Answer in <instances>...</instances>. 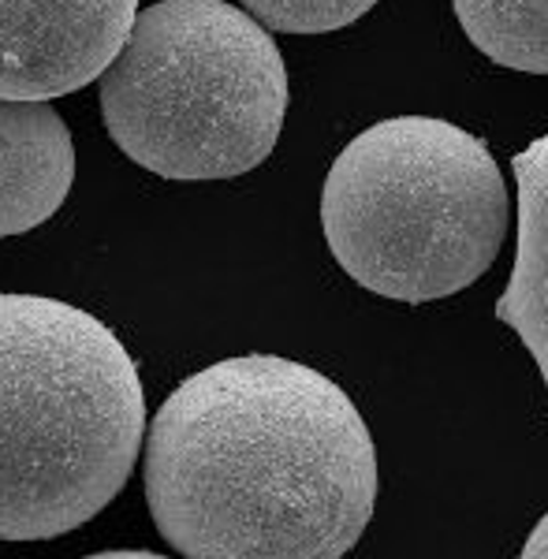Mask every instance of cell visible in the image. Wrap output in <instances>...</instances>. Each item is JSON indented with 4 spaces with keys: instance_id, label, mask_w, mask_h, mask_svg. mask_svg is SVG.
<instances>
[{
    "instance_id": "1",
    "label": "cell",
    "mask_w": 548,
    "mask_h": 559,
    "mask_svg": "<svg viewBox=\"0 0 548 559\" xmlns=\"http://www.w3.org/2000/svg\"><path fill=\"white\" fill-rule=\"evenodd\" d=\"M157 534L191 559H336L377 503V448L336 381L281 355L187 377L146 440Z\"/></svg>"
},
{
    "instance_id": "2",
    "label": "cell",
    "mask_w": 548,
    "mask_h": 559,
    "mask_svg": "<svg viewBox=\"0 0 548 559\" xmlns=\"http://www.w3.org/2000/svg\"><path fill=\"white\" fill-rule=\"evenodd\" d=\"M146 400L128 347L94 313L0 295V540L86 526L128 485Z\"/></svg>"
},
{
    "instance_id": "3",
    "label": "cell",
    "mask_w": 548,
    "mask_h": 559,
    "mask_svg": "<svg viewBox=\"0 0 548 559\" xmlns=\"http://www.w3.org/2000/svg\"><path fill=\"white\" fill-rule=\"evenodd\" d=\"M508 187L489 146L437 116L366 128L332 160L321 228L355 284L421 306L489 273L508 236Z\"/></svg>"
},
{
    "instance_id": "4",
    "label": "cell",
    "mask_w": 548,
    "mask_h": 559,
    "mask_svg": "<svg viewBox=\"0 0 548 559\" xmlns=\"http://www.w3.org/2000/svg\"><path fill=\"white\" fill-rule=\"evenodd\" d=\"M102 116L134 165L165 179H236L273 153L287 68L269 31L224 0L134 12L102 71Z\"/></svg>"
},
{
    "instance_id": "5",
    "label": "cell",
    "mask_w": 548,
    "mask_h": 559,
    "mask_svg": "<svg viewBox=\"0 0 548 559\" xmlns=\"http://www.w3.org/2000/svg\"><path fill=\"white\" fill-rule=\"evenodd\" d=\"M139 0H0V97L52 102L94 83Z\"/></svg>"
},
{
    "instance_id": "6",
    "label": "cell",
    "mask_w": 548,
    "mask_h": 559,
    "mask_svg": "<svg viewBox=\"0 0 548 559\" xmlns=\"http://www.w3.org/2000/svg\"><path fill=\"white\" fill-rule=\"evenodd\" d=\"M75 183V142L49 102L0 97V239L23 236L64 205Z\"/></svg>"
},
{
    "instance_id": "7",
    "label": "cell",
    "mask_w": 548,
    "mask_h": 559,
    "mask_svg": "<svg viewBox=\"0 0 548 559\" xmlns=\"http://www.w3.org/2000/svg\"><path fill=\"white\" fill-rule=\"evenodd\" d=\"M519 187V254L497 318L519 332L548 388V134L511 160Z\"/></svg>"
},
{
    "instance_id": "8",
    "label": "cell",
    "mask_w": 548,
    "mask_h": 559,
    "mask_svg": "<svg viewBox=\"0 0 548 559\" xmlns=\"http://www.w3.org/2000/svg\"><path fill=\"white\" fill-rule=\"evenodd\" d=\"M455 20L489 60L548 75V0H452Z\"/></svg>"
},
{
    "instance_id": "9",
    "label": "cell",
    "mask_w": 548,
    "mask_h": 559,
    "mask_svg": "<svg viewBox=\"0 0 548 559\" xmlns=\"http://www.w3.org/2000/svg\"><path fill=\"white\" fill-rule=\"evenodd\" d=\"M265 31L276 34H332L362 20L377 0H239Z\"/></svg>"
},
{
    "instance_id": "10",
    "label": "cell",
    "mask_w": 548,
    "mask_h": 559,
    "mask_svg": "<svg viewBox=\"0 0 548 559\" xmlns=\"http://www.w3.org/2000/svg\"><path fill=\"white\" fill-rule=\"evenodd\" d=\"M523 559H548V515H545L541 522H537V530L526 537Z\"/></svg>"
}]
</instances>
